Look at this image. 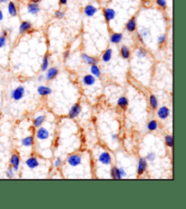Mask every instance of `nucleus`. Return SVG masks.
<instances>
[{
  "label": "nucleus",
  "instance_id": "1",
  "mask_svg": "<svg viewBox=\"0 0 186 209\" xmlns=\"http://www.w3.org/2000/svg\"><path fill=\"white\" fill-rule=\"evenodd\" d=\"M25 93H26L25 87L23 85H19L11 92V98L15 101H19L24 97Z\"/></svg>",
  "mask_w": 186,
  "mask_h": 209
},
{
  "label": "nucleus",
  "instance_id": "2",
  "mask_svg": "<svg viewBox=\"0 0 186 209\" xmlns=\"http://www.w3.org/2000/svg\"><path fill=\"white\" fill-rule=\"evenodd\" d=\"M67 163L71 167H77V166L81 165L82 158H81V157L79 155L74 154V155H71V156L68 157V158H67Z\"/></svg>",
  "mask_w": 186,
  "mask_h": 209
},
{
  "label": "nucleus",
  "instance_id": "3",
  "mask_svg": "<svg viewBox=\"0 0 186 209\" xmlns=\"http://www.w3.org/2000/svg\"><path fill=\"white\" fill-rule=\"evenodd\" d=\"M59 73V70L57 67H50V68H47L46 70V73H45V78L46 81H51L54 78H55V76L58 75Z\"/></svg>",
  "mask_w": 186,
  "mask_h": 209
},
{
  "label": "nucleus",
  "instance_id": "4",
  "mask_svg": "<svg viewBox=\"0 0 186 209\" xmlns=\"http://www.w3.org/2000/svg\"><path fill=\"white\" fill-rule=\"evenodd\" d=\"M147 166H148V163H147L146 158L145 157L140 158L139 162H138V167H137V175L142 176L145 172V170L147 169Z\"/></svg>",
  "mask_w": 186,
  "mask_h": 209
},
{
  "label": "nucleus",
  "instance_id": "5",
  "mask_svg": "<svg viewBox=\"0 0 186 209\" xmlns=\"http://www.w3.org/2000/svg\"><path fill=\"white\" fill-rule=\"evenodd\" d=\"M81 110H82V107H81L80 104H77V103L74 104L72 107H71V109H70V111H69V113H68V117H69L70 119H74V118L77 117V116L79 115V114H80Z\"/></svg>",
  "mask_w": 186,
  "mask_h": 209
},
{
  "label": "nucleus",
  "instance_id": "6",
  "mask_svg": "<svg viewBox=\"0 0 186 209\" xmlns=\"http://www.w3.org/2000/svg\"><path fill=\"white\" fill-rule=\"evenodd\" d=\"M98 160L101 164L103 165H105V166H108V165H111L112 163V158H111V156L108 152H103L99 155V157H98Z\"/></svg>",
  "mask_w": 186,
  "mask_h": 209
},
{
  "label": "nucleus",
  "instance_id": "7",
  "mask_svg": "<svg viewBox=\"0 0 186 209\" xmlns=\"http://www.w3.org/2000/svg\"><path fill=\"white\" fill-rule=\"evenodd\" d=\"M115 16H116V12H115L114 8H110V7L104 8V10H103V17H104L105 20L107 21V22L114 20V18H115Z\"/></svg>",
  "mask_w": 186,
  "mask_h": 209
},
{
  "label": "nucleus",
  "instance_id": "8",
  "mask_svg": "<svg viewBox=\"0 0 186 209\" xmlns=\"http://www.w3.org/2000/svg\"><path fill=\"white\" fill-rule=\"evenodd\" d=\"M27 12L32 16H36L40 12V7L38 3H34L31 2L27 5Z\"/></svg>",
  "mask_w": 186,
  "mask_h": 209
},
{
  "label": "nucleus",
  "instance_id": "9",
  "mask_svg": "<svg viewBox=\"0 0 186 209\" xmlns=\"http://www.w3.org/2000/svg\"><path fill=\"white\" fill-rule=\"evenodd\" d=\"M96 13H97V7L91 4L85 6L83 8V14L88 17H92Z\"/></svg>",
  "mask_w": 186,
  "mask_h": 209
},
{
  "label": "nucleus",
  "instance_id": "10",
  "mask_svg": "<svg viewBox=\"0 0 186 209\" xmlns=\"http://www.w3.org/2000/svg\"><path fill=\"white\" fill-rule=\"evenodd\" d=\"M11 167L14 169V171H17L19 169L20 165V157L17 154H13L10 158Z\"/></svg>",
  "mask_w": 186,
  "mask_h": 209
},
{
  "label": "nucleus",
  "instance_id": "11",
  "mask_svg": "<svg viewBox=\"0 0 186 209\" xmlns=\"http://www.w3.org/2000/svg\"><path fill=\"white\" fill-rule=\"evenodd\" d=\"M49 136H50V134H49L47 129H45V127H40L39 126V128H38V130L36 132L37 139H39V140H45V139H47L49 137Z\"/></svg>",
  "mask_w": 186,
  "mask_h": 209
},
{
  "label": "nucleus",
  "instance_id": "12",
  "mask_svg": "<svg viewBox=\"0 0 186 209\" xmlns=\"http://www.w3.org/2000/svg\"><path fill=\"white\" fill-rule=\"evenodd\" d=\"M81 57H82V60H83V62L85 63L86 65H89V66L95 65V64H97V62H98L97 58H95L94 56H88L87 54H84V53H83V54H82Z\"/></svg>",
  "mask_w": 186,
  "mask_h": 209
},
{
  "label": "nucleus",
  "instance_id": "13",
  "mask_svg": "<svg viewBox=\"0 0 186 209\" xmlns=\"http://www.w3.org/2000/svg\"><path fill=\"white\" fill-rule=\"evenodd\" d=\"M157 115H158L160 119L165 120L170 115V109L167 106H162V107L159 108V110L157 112Z\"/></svg>",
  "mask_w": 186,
  "mask_h": 209
},
{
  "label": "nucleus",
  "instance_id": "14",
  "mask_svg": "<svg viewBox=\"0 0 186 209\" xmlns=\"http://www.w3.org/2000/svg\"><path fill=\"white\" fill-rule=\"evenodd\" d=\"M136 27H137V25H136V18L135 17H132L125 24V29L130 33L135 32V29H136Z\"/></svg>",
  "mask_w": 186,
  "mask_h": 209
},
{
  "label": "nucleus",
  "instance_id": "15",
  "mask_svg": "<svg viewBox=\"0 0 186 209\" xmlns=\"http://www.w3.org/2000/svg\"><path fill=\"white\" fill-rule=\"evenodd\" d=\"M26 166L30 168V169H35L39 166V162L37 160V158L36 157H29L26 161Z\"/></svg>",
  "mask_w": 186,
  "mask_h": 209
},
{
  "label": "nucleus",
  "instance_id": "16",
  "mask_svg": "<svg viewBox=\"0 0 186 209\" xmlns=\"http://www.w3.org/2000/svg\"><path fill=\"white\" fill-rule=\"evenodd\" d=\"M7 12L9 14V16L12 17H16L17 16V6L15 4V2L13 1H9L7 4Z\"/></svg>",
  "mask_w": 186,
  "mask_h": 209
},
{
  "label": "nucleus",
  "instance_id": "17",
  "mask_svg": "<svg viewBox=\"0 0 186 209\" xmlns=\"http://www.w3.org/2000/svg\"><path fill=\"white\" fill-rule=\"evenodd\" d=\"M32 29V24L29 21H23L19 26V33L25 34Z\"/></svg>",
  "mask_w": 186,
  "mask_h": 209
},
{
  "label": "nucleus",
  "instance_id": "18",
  "mask_svg": "<svg viewBox=\"0 0 186 209\" xmlns=\"http://www.w3.org/2000/svg\"><path fill=\"white\" fill-rule=\"evenodd\" d=\"M123 38H124V35L122 33H113L110 36V42L112 44L117 45L122 42Z\"/></svg>",
  "mask_w": 186,
  "mask_h": 209
},
{
  "label": "nucleus",
  "instance_id": "19",
  "mask_svg": "<svg viewBox=\"0 0 186 209\" xmlns=\"http://www.w3.org/2000/svg\"><path fill=\"white\" fill-rule=\"evenodd\" d=\"M83 83L86 86H91L95 83V77L93 75H85L82 79Z\"/></svg>",
  "mask_w": 186,
  "mask_h": 209
},
{
  "label": "nucleus",
  "instance_id": "20",
  "mask_svg": "<svg viewBox=\"0 0 186 209\" xmlns=\"http://www.w3.org/2000/svg\"><path fill=\"white\" fill-rule=\"evenodd\" d=\"M37 93L42 95V96H45V95H48L52 93V89L48 86H45V85H40L38 86L37 88Z\"/></svg>",
  "mask_w": 186,
  "mask_h": 209
},
{
  "label": "nucleus",
  "instance_id": "21",
  "mask_svg": "<svg viewBox=\"0 0 186 209\" xmlns=\"http://www.w3.org/2000/svg\"><path fill=\"white\" fill-rule=\"evenodd\" d=\"M112 56H113V50L112 48H107L102 55V60L104 63H108L112 59Z\"/></svg>",
  "mask_w": 186,
  "mask_h": 209
},
{
  "label": "nucleus",
  "instance_id": "22",
  "mask_svg": "<svg viewBox=\"0 0 186 209\" xmlns=\"http://www.w3.org/2000/svg\"><path fill=\"white\" fill-rule=\"evenodd\" d=\"M120 55H121V56H122L124 59H128V58H130V56H131L130 48H129L127 46H122V47H121V49H120Z\"/></svg>",
  "mask_w": 186,
  "mask_h": 209
},
{
  "label": "nucleus",
  "instance_id": "23",
  "mask_svg": "<svg viewBox=\"0 0 186 209\" xmlns=\"http://www.w3.org/2000/svg\"><path fill=\"white\" fill-rule=\"evenodd\" d=\"M90 71L94 77H98L100 78L101 77V70L99 68V66L95 64V65H92L91 67H90Z\"/></svg>",
  "mask_w": 186,
  "mask_h": 209
},
{
  "label": "nucleus",
  "instance_id": "24",
  "mask_svg": "<svg viewBox=\"0 0 186 209\" xmlns=\"http://www.w3.org/2000/svg\"><path fill=\"white\" fill-rule=\"evenodd\" d=\"M33 145H34V138L32 136H26L22 139V146H26V147H30Z\"/></svg>",
  "mask_w": 186,
  "mask_h": 209
},
{
  "label": "nucleus",
  "instance_id": "25",
  "mask_svg": "<svg viewBox=\"0 0 186 209\" xmlns=\"http://www.w3.org/2000/svg\"><path fill=\"white\" fill-rule=\"evenodd\" d=\"M128 104H129L128 99H127L125 96H121V97H119L118 100H117V104H118V106L121 107V108H123V109H125V108L127 107Z\"/></svg>",
  "mask_w": 186,
  "mask_h": 209
},
{
  "label": "nucleus",
  "instance_id": "26",
  "mask_svg": "<svg viewBox=\"0 0 186 209\" xmlns=\"http://www.w3.org/2000/svg\"><path fill=\"white\" fill-rule=\"evenodd\" d=\"M111 177L113 179H122L119 168L116 167H113L111 168Z\"/></svg>",
  "mask_w": 186,
  "mask_h": 209
},
{
  "label": "nucleus",
  "instance_id": "27",
  "mask_svg": "<svg viewBox=\"0 0 186 209\" xmlns=\"http://www.w3.org/2000/svg\"><path fill=\"white\" fill-rule=\"evenodd\" d=\"M45 115H39V116H37V117H36L35 119H34V126L35 127H39V126H41V125L45 122Z\"/></svg>",
  "mask_w": 186,
  "mask_h": 209
},
{
  "label": "nucleus",
  "instance_id": "28",
  "mask_svg": "<svg viewBox=\"0 0 186 209\" xmlns=\"http://www.w3.org/2000/svg\"><path fill=\"white\" fill-rule=\"evenodd\" d=\"M49 66V55H45L43 58V62L41 64L42 71H46Z\"/></svg>",
  "mask_w": 186,
  "mask_h": 209
},
{
  "label": "nucleus",
  "instance_id": "29",
  "mask_svg": "<svg viewBox=\"0 0 186 209\" xmlns=\"http://www.w3.org/2000/svg\"><path fill=\"white\" fill-rule=\"evenodd\" d=\"M158 127V123L156 120H151L148 124H147V129L149 131H155Z\"/></svg>",
  "mask_w": 186,
  "mask_h": 209
},
{
  "label": "nucleus",
  "instance_id": "30",
  "mask_svg": "<svg viewBox=\"0 0 186 209\" xmlns=\"http://www.w3.org/2000/svg\"><path fill=\"white\" fill-rule=\"evenodd\" d=\"M147 54L148 53L146 51V49H145L144 47H139L136 51V56L139 58H145V56H147Z\"/></svg>",
  "mask_w": 186,
  "mask_h": 209
},
{
  "label": "nucleus",
  "instance_id": "31",
  "mask_svg": "<svg viewBox=\"0 0 186 209\" xmlns=\"http://www.w3.org/2000/svg\"><path fill=\"white\" fill-rule=\"evenodd\" d=\"M150 104H151V106H152L153 109H157V107H158V100H157V97L155 95H152L150 96Z\"/></svg>",
  "mask_w": 186,
  "mask_h": 209
},
{
  "label": "nucleus",
  "instance_id": "32",
  "mask_svg": "<svg viewBox=\"0 0 186 209\" xmlns=\"http://www.w3.org/2000/svg\"><path fill=\"white\" fill-rule=\"evenodd\" d=\"M165 144H166V146H169V147H173V146H174V136H170V135L166 136H165Z\"/></svg>",
  "mask_w": 186,
  "mask_h": 209
},
{
  "label": "nucleus",
  "instance_id": "33",
  "mask_svg": "<svg viewBox=\"0 0 186 209\" xmlns=\"http://www.w3.org/2000/svg\"><path fill=\"white\" fill-rule=\"evenodd\" d=\"M139 34L143 36V38H145V37H147L150 35V30L147 27H142L140 29V31H139Z\"/></svg>",
  "mask_w": 186,
  "mask_h": 209
},
{
  "label": "nucleus",
  "instance_id": "34",
  "mask_svg": "<svg viewBox=\"0 0 186 209\" xmlns=\"http://www.w3.org/2000/svg\"><path fill=\"white\" fill-rule=\"evenodd\" d=\"M155 3L158 7L161 8H166L167 7V0H155Z\"/></svg>",
  "mask_w": 186,
  "mask_h": 209
},
{
  "label": "nucleus",
  "instance_id": "35",
  "mask_svg": "<svg viewBox=\"0 0 186 209\" xmlns=\"http://www.w3.org/2000/svg\"><path fill=\"white\" fill-rule=\"evenodd\" d=\"M166 39H167L166 35L165 34H163V35H161V36H158V38H157V42H158V44H159L160 46H162V45H164V44L165 43Z\"/></svg>",
  "mask_w": 186,
  "mask_h": 209
},
{
  "label": "nucleus",
  "instance_id": "36",
  "mask_svg": "<svg viewBox=\"0 0 186 209\" xmlns=\"http://www.w3.org/2000/svg\"><path fill=\"white\" fill-rule=\"evenodd\" d=\"M55 17L57 19H62L64 17V12L62 10H56L55 12Z\"/></svg>",
  "mask_w": 186,
  "mask_h": 209
},
{
  "label": "nucleus",
  "instance_id": "37",
  "mask_svg": "<svg viewBox=\"0 0 186 209\" xmlns=\"http://www.w3.org/2000/svg\"><path fill=\"white\" fill-rule=\"evenodd\" d=\"M7 36H0V48H3L7 46Z\"/></svg>",
  "mask_w": 186,
  "mask_h": 209
},
{
  "label": "nucleus",
  "instance_id": "38",
  "mask_svg": "<svg viewBox=\"0 0 186 209\" xmlns=\"http://www.w3.org/2000/svg\"><path fill=\"white\" fill-rule=\"evenodd\" d=\"M155 157H156V155H155V153L154 152H150V153H148L147 154V156H146V160H148V161H150V162H152V161H154L155 159Z\"/></svg>",
  "mask_w": 186,
  "mask_h": 209
},
{
  "label": "nucleus",
  "instance_id": "39",
  "mask_svg": "<svg viewBox=\"0 0 186 209\" xmlns=\"http://www.w3.org/2000/svg\"><path fill=\"white\" fill-rule=\"evenodd\" d=\"M7 177L13 178L14 177V169L12 167H9L7 171Z\"/></svg>",
  "mask_w": 186,
  "mask_h": 209
},
{
  "label": "nucleus",
  "instance_id": "40",
  "mask_svg": "<svg viewBox=\"0 0 186 209\" xmlns=\"http://www.w3.org/2000/svg\"><path fill=\"white\" fill-rule=\"evenodd\" d=\"M62 165V160L61 158H56L55 161H54V166L55 167H59Z\"/></svg>",
  "mask_w": 186,
  "mask_h": 209
},
{
  "label": "nucleus",
  "instance_id": "41",
  "mask_svg": "<svg viewBox=\"0 0 186 209\" xmlns=\"http://www.w3.org/2000/svg\"><path fill=\"white\" fill-rule=\"evenodd\" d=\"M119 171H120V174H121L122 178H124V177L126 176V172H125V170H124L123 167H121V168H119Z\"/></svg>",
  "mask_w": 186,
  "mask_h": 209
},
{
  "label": "nucleus",
  "instance_id": "42",
  "mask_svg": "<svg viewBox=\"0 0 186 209\" xmlns=\"http://www.w3.org/2000/svg\"><path fill=\"white\" fill-rule=\"evenodd\" d=\"M69 56H70V50H66L65 52L64 53V58L66 60V59L69 58Z\"/></svg>",
  "mask_w": 186,
  "mask_h": 209
},
{
  "label": "nucleus",
  "instance_id": "43",
  "mask_svg": "<svg viewBox=\"0 0 186 209\" xmlns=\"http://www.w3.org/2000/svg\"><path fill=\"white\" fill-rule=\"evenodd\" d=\"M7 35H8V29H3V30H2L1 36H7Z\"/></svg>",
  "mask_w": 186,
  "mask_h": 209
},
{
  "label": "nucleus",
  "instance_id": "44",
  "mask_svg": "<svg viewBox=\"0 0 186 209\" xmlns=\"http://www.w3.org/2000/svg\"><path fill=\"white\" fill-rule=\"evenodd\" d=\"M67 1H68V0H59V4H60L61 6H64V5L67 4Z\"/></svg>",
  "mask_w": 186,
  "mask_h": 209
},
{
  "label": "nucleus",
  "instance_id": "45",
  "mask_svg": "<svg viewBox=\"0 0 186 209\" xmlns=\"http://www.w3.org/2000/svg\"><path fill=\"white\" fill-rule=\"evenodd\" d=\"M137 37H138V39H139V41L141 42V43H143L144 42V38H143V36L138 33V35H137Z\"/></svg>",
  "mask_w": 186,
  "mask_h": 209
},
{
  "label": "nucleus",
  "instance_id": "46",
  "mask_svg": "<svg viewBox=\"0 0 186 209\" xmlns=\"http://www.w3.org/2000/svg\"><path fill=\"white\" fill-rule=\"evenodd\" d=\"M3 19H4V14H3L2 10L0 9V21H2Z\"/></svg>",
  "mask_w": 186,
  "mask_h": 209
},
{
  "label": "nucleus",
  "instance_id": "47",
  "mask_svg": "<svg viewBox=\"0 0 186 209\" xmlns=\"http://www.w3.org/2000/svg\"><path fill=\"white\" fill-rule=\"evenodd\" d=\"M8 2H9V0H0V4H7Z\"/></svg>",
  "mask_w": 186,
  "mask_h": 209
},
{
  "label": "nucleus",
  "instance_id": "48",
  "mask_svg": "<svg viewBox=\"0 0 186 209\" xmlns=\"http://www.w3.org/2000/svg\"><path fill=\"white\" fill-rule=\"evenodd\" d=\"M112 139L113 140H118V136L117 135H113L112 136Z\"/></svg>",
  "mask_w": 186,
  "mask_h": 209
},
{
  "label": "nucleus",
  "instance_id": "49",
  "mask_svg": "<svg viewBox=\"0 0 186 209\" xmlns=\"http://www.w3.org/2000/svg\"><path fill=\"white\" fill-rule=\"evenodd\" d=\"M44 78H45V76H44V75H39L38 80H39V81H43V80H44Z\"/></svg>",
  "mask_w": 186,
  "mask_h": 209
},
{
  "label": "nucleus",
  "instance_id": "50",
  "mask_svg": "<svg viewBox=\"0 0 186 209\" xmlns=\"http://www.w3.org/2000/svg\"><path fill=\"white\" fill-rule=\"evenodd\" d=\"M41 0H31V2H34V3H39Z\"/></svg>",
  "mask_w": 186,
  "mask_h": 209
}]
</instances>
